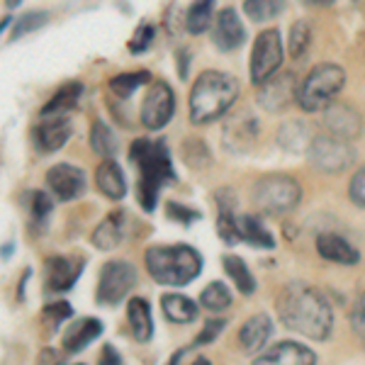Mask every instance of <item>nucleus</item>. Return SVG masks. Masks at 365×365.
Returning a JSON list of instances; mask_svg holds the SVG:
<instances>
[{
  "mask_svg": "<svg viewBox=\"0 0 365 365\" xmlns=\"http://www.w3.org/2000/svg\"><path fill=\"white\" fill-rule=\"evenodd\" d=\"M129 158L139 170V205L146 212H154L161 187L175 180L166 141L134 139L132 149H129Z\"/></svg>",
  "mask_w": 365,
  "mask_h": 365,
  "instance_id": "obj_2",
  "label": "nucleus"
},
{
  "mask_svg": "<svg viewBox=\"0 0 365 365\" xmlns=\"http://www.w3.org/2000/svg\"><path fill=\"white\" fill-rule=\"evenodd\" d=\"M81 273H83V258L54 256L46 261V287L51 292H66L76 285Z\"/></svg>",
  "mask_w": 365,
  "mask_h": 365,
  "instance_id": "obj_17",
  "label": "nucleus"
},
{
  "mask_svg": "<svg viewBox=\"0 0 365 365\" xmlns=\"http://www.w3.org/2000/svg\"><path fill=\"white\" fill-rule=\"evenodd\" d=\"M273 334V322L266 314H253L244 327L239 329V346L246 353H258L268 344Z\"/></svg>",
  "mask_w": 365,
  "mask_h": 365,
  "instance_id": "obj_20",
  "label": "nucleus"
},
{
  "mask_svg": "<svg viewBox=\"0 0 365 365\" xmlns=\"http://www.w3.org/2000/svg\"><path fill=\"white\" fill-rule=\"evenodd\" d=\"M222 268H225L227 278L237 285V290L241 292V295H253V290H256V280H253L249 266H246L239 256H225L222 258Z\"/></svg>",
  "mask_w": 365,
  "mask_h": 365,
  "instance_id": "obj_27",
  "label": "nucleus"
},
{
  "mask_svg": "<svg viewBox=\"0 0 365 365\" xmlns=\"http://www.w3.org/2000/svg\"><path fill=\"white\" fill-rule=\"evenodd\" d=\"M91 146H93V151L100 154L103 158H115V154L120 151L113 129L105 125V122H100V120L91 129Z\"/></svg>",
  "mask_w": 365,
  "mask_h": 365,
  "instance_id": "obj_31",
  "label": "nucleus"
},
{
  "mask_svg": "<svg viewBox=\"0 0 365 365\" xmlns=\"http://www.w3.org/2000/svg\"><path fill=\"white\" fill-rule=\"evenodd\" d=\"M302 200V187L295 178L282 173H270L256 180L253 185V202L268 215H287Z\"/></svg>",
  "mask_w": 365,
  "mask_h": 365,
  "instance_id": "obj_6",
  "label": "nucleus"
},
{
  "mask_svg": "<svg viewBox=\"0 0 365 365\" xmlns=\"http://www.w3.org/2000/svg\"><path fill=\"white\" fill-rule=\"evenodd\" d=\"M363 341H365V339H363Z\"/></svg>",
  "mask_w": 365,
  "mask_h": 365,
  "instance_id": "obj_48",
  "label": "nucleus"
},
{
  "mask_svg": "<svg viewBox=\"0 0 365 365\" xmlns=\"http://www.w3.org/2000/svg\"><path fill=\"white\" fill-rule=\"evenodd\" d=\"M309 42H312V27L307 20H297L295 25L290 27V39H287V49H290V56L295 58H302L307 54L309 49Z\"/></svg>",
  "mask_w": 365,
  "mask_h": 365,
  "instance_id": "obj_33",
  "label": "nucleus"
},
{
  "mask_svg": "<svg viewBox=\"0 0 365 365\" xmlns=\"http://www.w3.org/2000/svg\"><path fill=\"white\" fill-rule=\"evenodd\" d=\"M154 34H156L154 25H149V22H139V27L134 29L132 39H129V44H127L129 51H132V54H144V51L151 46V42H154Z\"/></svg>",
  "mask_w": 365,
  "mask_h": 365,
  "instance_id": "obj_37",
  "label": "nucleus"
},
{
  "mask_svg": "<svg viewBox=\"0 0 365 365\" xmlns=\"http://www.w3.org/2000/svg\"><path fill=\"white\" fill-rule=\"evenodd\" d=\"M100 334H103V324L96 317H86V319H76L68 324V331L63 336V349L68 353L83 351L88 344H93Z\"/></svg>",
  "mask_w": 365,
  "mask_h": 365,
  "instance_id": "obj_21",
  "label": "nucleus"
},
{
  "mask_svg": "<svg viewBox=\"0 0 365 365\" xmlns=\"http://www.w3.org/2000/svg\"><path fill=\"white\" fill-rule=\"evenodd\" d=\"M46 187L58 202H71L86 190V173L71 163H56L46 170Z\"/></svg>",
  "mask_w": 365,
  "mask_h": 365,
  "instance_id": "obj_11",
  "label": "nucleus"
},
{
  "mask_svg": "<svg viewBox=\"0 0 365 365\" xmlns=\"http://www.w3.org/2000/svg\"><path fill=\"white\" fill-rule=\"evenodd\" d=\"M324 125H327L331 137L344 141L356 139L363 132L361 113L349 103H329L324 108Z\"/></svg>",
  "mask_w": 365,
  "mask_h": 365,
  "instance_id": "obj_12",
  "label": "nucleus"
},
{
  "mask_svg": "<svg viewBox=\"0 0 365 365\" xmlns=\"http://www.w3.org/2000/svg\"><path fill=\"white\" fill-rule=\"evenodd\" d=\"M166 215L173 222H180V225H190V222L200 220V212L197 210L185 207V205H180V202H173V200L166 202Z\"/></svg>",
  "mask_w": 365,
  "mask_h": 365,
  "instance_id": "obj_40",
  "label": "nucleus"
},
{
  "mask_svg": "<svg viewBox=\"0 0 365 365\" xmlns=\"http://www.w3.org/2000/svg\"><path fill=\"white\" fill-rule=\"evenodd\" d=\"M239 96V81L222 71H205L190 91V122L210 125L220 120Z\"/></svg>",
  "mask_w": 365,
  "mask_h": 365,
  "instance_id": "obj_3",
  "label": "nucleus"
},
{
  "mask_svg": "<svg viewBox=\"0 0 365 365\" xmlns=\"http://www.w3.org/2000/svg\"><path fill=\"white\" fill-rule=\"evenodd\" d=\"M282 39L275 27L263 29L253 42L251 51V81L253 86H263L268 78H273L282 66Z\"/></svg>",
  "mask_w": 365,
  "mask_h": 365,
  "instance_id": "obj_8",
  "label": "nucleus"
},
{
  "mask_svg": "<svg viewBox=\"0 0 365 365\" xmlns=\"http://www.w3.org/2000/svg\"><path fill=\"white\" fill-rule=\"evenodd\" d=\"M137 285V268L127 261H108L100 268L96 299L103 307H115Z\"/></svg>",
  "mask_w": 365,
  "mask_h": 365,
  "instance_id": "obj_7",
  "label": "nucleus"
},
{
  "mask_svg": "<svg viewBox=\"0 0 365 365\" xmlns=\"http://www.w3.org/2000/svg\"><path fill=\"white\" fill-rule=\"evenodd\" d=\"M304 3H307L309 8H327V5H331L334 0H304Z\"/></svg>",
  "mask_w": 365,
  "mask_h": 365,
  "instance_id": "obj_44",
  "label": "nucleus"
},
{
  "mask_svg": "<svg viewBox=\"0 0 365 365\" xmlns=\"http://www.w3.org/2000/svg\"><path fill=\"white\" fill-rule=\"evenodd\" d=\"M275 309H278L282 324L304 339L324 341L334 329L331 304L317 287L307 285V282L295 280L282 287Z\"/></svg>",
  "mask_w": 365,
  "mask_h": 365,
  "instance_id": "obj_1",
  "label": "nucleus"
},
{
  "mask_svg": "<svg viewBox=\"0 0 365 365\" xmlns=\"http://www.w3.org/2000/svg\"><path fill=\"white\" fill-rule=\"evenodd\" d=\"M190 365H212V363L207 361V358H195V361H192Z\"/></svg>",
  "mask_w": 365,
  "mask_h": 365,
  "instance_id": "obj_45",
  "label": "nucleus"
},
{
  "mask_svg": "<svg viewBox=\"0 0 365 365\" xmlns=\"http://www.w3.org/2000/svg\"><path fill=\"white\" fill-rule=\"evenodd\" d=\"M146 270L156 282L161 285H187L200 275L202 270V258L192 246H151L144 256Z\"/></svg>",
  "mask_w": 365,
  "mask_h": 365,
  "instance_id": "obj_4",
  "label": "nucleus"
},
{
  "mask_svg": "<svg viewBox=\"0 0 365 365\" xmlns=\"http://www.w3.org/2000/svg\"><path fill=\"white\" fill-rule=\"evenodd\" d=\"M200 302L210 312H222L232 304V292H229V287L225 282H210V285L200 292Z\"/></svg>",
  "mask_w": 365,
  "mask_h": 365,
  "instance_id": "obj_32",
  "label": "nucleus"
},
{
  "mask_svg": "<svg viewBox=\"0 0 365 365\" xmlns=\"http://www.w3.org/2000/svg\"><path fill=\"white\" fill-rule=\"evenodd\" d=\"M351 327H353V331H356L358 336L365 339V292L356 299V304H353V312H351Z\"/></svg>",
  "mask_w": 365,
  "mask_h": 365,
  "instance_id": "obj_41",
  "label": "nucleus"
},
{
  "mask_svg": "<svg viewBox=\"0 0 365 365\" xmlns=\"http://www.w3.org/2000/svg\"><path fill=\"white\" fill-rule=\"evenodd\" d=\"M100 365H122V356L117 353L115 346H103L100 351Z\"/></svg>",
  "mask_w": 365,
  "mask_h": 365,
  "instance_id": "obj_43",
  "label": "nucleus"
},
{
  "mask_svg": "<svg viewBox=\"0 0 365 365\" xmlns=\"http://www.w3.org/2000/svg\"><path fill=\"white\" fill-rule=\"evenodd\" d=\"M96 185L105 197L122 200L127 195V180L120 163L115 158H103V163L96 168Z\"/></svg>",
  "mask_w": 365,
  "mask_h": 365,
  "instance_id": "obj_19",
  "label": "nucleus"
},
{
  "mask_svg": "<svg viewBox=\"0 0 365 365\" xmlns=\"http://www.w3.org/2000/svg\"><path fill=\"white\" fill-rule=\"evenodd\" d=\"M237 237L239 241H246L256 249H273L275 246L273 234L253 215H237Z\"/></svg>",
  "mask_w": 365,
  "mask_h": 365,
  "instance_id": "obj_24",
  "label": "nucleus"
},
{
  "mask_svg": "<svg viewBox=\"0 0 365 365\" xmlns=\"http://www.w3.org/2000/svg\"><path fill=\"white\" fill-rule=\"evenodd\" d=\"M285 10V0H244V13L251 22L266 25Z\"/></svg>",
  "mask_w": 365,
  "mask_h": 365,
  "instance_id": "obj_29",
  "label": "nucleus"
},
{
  "mask_svg": "<svg viewBox=\"0 0 365 365\" xmlns=\"http://www.w3.org/2000/svg\"><path fill=\"white\" fill-rule=\"evenodd\" d=\"M215 17V0H192L185 15V29L190 34H202L210 29Z\"/></svg>",
  "mask_w": 365,
  "mask_h": 365,
  "instance_id": "obj_28",
  "label": "nucleus"
},
{
  "mask_svg": "<svg viewBox=\"0 0 365 365\" xmlns=\"http://www.w3.org/2000/svg\"><path fill=\"white\" fill-rule=\"evenodd\" d=\"M51 197L44 190H32L29 192V215H32V225L37 229H44L46 222L51 217Z\"/></svg>",
  "mask_w": 365,
  "mask_h": 365,
  "instance_id": "obj_34",
  "label": "nucleus"
},
{
  "mask_svg": "<svg viewBox=\"0 0 365 365\" xmlns=\"http://www.w3.org/2000/svg\"><path fill=\"white\" fill-rule=\"evenodd\" d=\"M83 96V86L78 81H71V83H63L54 96L49 98V103L42 108V117H56L63 115L68 110H73L78 105V98Z\"/></svg>",
  "mask_w": 365,
  "mask_h": 365,
  "instance_id": "obj_25",
  "label": "nucleus"
},
{
  "mask_svg": "<svg viewBox=\"0 0 365 365\" xmlns=\"http://www.w3.org/2000/svg\"><path fill=\"white\" fill-rule=\"evenodd\" d=\"M317 253L327 261L339 263V266H356L361 261V253H358L356 246H351L339 234H319L317 237Z\"/></svg>",
  "mask_w": 365,
  "mask_h": 365,
  "instance_id": "obj_18",
  "label": "nucleus"
},
{
  "mask_svg": "<svg viewBox=\"0 0 365 365\" xmlns=\"http://www.w3.org/2000/svg\"><path fill=\"white\" fill-rule=\"evenodd\" d=\"M61 365H81V363H61Z\"/></svg>",
  "mask_w": 365,
  "mask_h": 365,
  "instance_id": "obj_47",
  "label": "nucleus"
},
{
  "mask_svg": "<svg viewBox=\"0 0 365 365\" xmlns=\"http://www.w3.org/2000/svg\"><path fill=\"white\" fill-rule=\"evenodd\" d=\"M351 200L358 205V207H365V166L361 170H356V175L351 178Z\"/></svg>",
  "mask_w": 365,
  "mask_h": 365,
  "instance_id": "obj_42",
  "label": "nucleus"
},
{
  "mask_svg": "<svg viewBox=\"0 0 365 365\" xmlns=\"http://www.w3.org/2000/svg\"><path fill=\"white\" fill-rule=\"evenodd\" d=\"M317 356L307 346L297 341H282V344L270 346L253 361V365H314Z\"/></svg>",
  "mask_w": 365,
  "mask_h": 365,
  "instance_id": "obj_14",
  "label": "nucleus"
},
{
  "mask_svg": "<svg viewBox=\"0 0 365 365\" xmlns=\"http://www.w3.org/2000/svg\"><path fill=\"white\" fill-rule=\"evenodd\" d=\"M46 22H49V15H46V13H27V15H22L20 20H17L13 34H10V42H17V39L25 37V34H29V32H37V29L44 27Z\"/></svg>",
  "mask_w": 365,
  "mask_h": 365,
  "instance_id": "obj_36",
  "label": "nucleus"
},
{
  "mask_svg": "<svg viewBox=\"0 0 365 365\" xmlns=\"http://www.w3.org/2000/svg\"><path fill=\"white\" fill-rule=\"evenodd\" d=\"M71 317H73V309H71L68 302H63V299H56V302L46 304L42 309V324L51 331H56L58 327H61L63 322H68Z\"/></svg>",
  "mask_w": 365,
  "mask_h": 365,
  "instance_id": "obj_35",
  "label": "nucleus"
},
{
  "mask_svg": "<svg viewBox=\"0 0 365 365\" xmlns=\"http://www.w3.org/2000/svg\"><path fill=\"white\" fill-rule=\"evenodd\" d=\"M280 144L287 146V149H297L295 144H304L307 141V129L302 127V122H290V125H285L280 129Z\"/></svg>",
  "mask_w": 365,
  "mask_h": 365,
  "instance_id": "obj_38",
  "label": "nucleus"
},
{
  "mask_svg": "<svg viewBox=\"0 0 365 365\" xmlns=\"http://www.w3.org/2000/svg\"><path fill=\"white\" fill-rule=\"evenodd\" d=\"M307 158L309 163L317 170H324V173H339V170H346L356 161V151L349 141L336 139V137H317L309 141L307 146Z\"/></svg>",
  "mask_w": 365,
  "mask_h": 365,
  "instance_id": "obj_9",
  "label": "nucleus"
},
{
  "mask_svg": "<svg viewBox=\"0 0 365 365\" xmlns=\"http://www.w3.org/2000/svg\"><path fill=\"white\" fill-rule=\"evenodd\" d=\"M246 29L241 25L239 13L234 8L220 10V15L215 17V27H212V42L217 44V49L222 51H234L244 44Z\"/></svg>",
  "mask_w": 365,
  "mask_h": 365,
  "instance_id": "obj_15",
  "label": "nucleus"
},
{
  "mask_svg": "<svg viewBox=\"0 0 365 365\" xmlns=\"http://www.w3.org/2000/svg\"><path fill=\"white\" fill-rule=\"evenodd\" d=\"M122 239H125V212H113V215H108L103 222L96 227V232H93V246L100 251H110L115 249V246L122 244Z\"/></svg>",
  "mask_w": 365,
  "mask_h": 365,
  "instance_id": "obj_22",
  "label": "nucleus"
},
{
  "mask_svg": "<svg viewBox=\"0 0 365 365\" xmlns=\"http://www.w3.org/2000/svg\"><path fill=\"white\" fill-rule=\"evenodd\" d=\"M297 81L292 73H275L263 86H258V103L270 113L285 110L292 100H297Z\"/></svg>",
  "mask_w": 365,
  "mask_h": 365,
  "instance_id": "obj_13",
  "label": "nucleus"
},
{
  "mask_svg": "<svg viewBox=\"0 0 365 365\" xmlns=\"http://www.w3.org/2000/svg\"><path fill=\"white\" fill-rule=\"evenodd\" d=\"M127 317H129V331L132 339L139 344H146L154 334V319H151V304L144 297H132L127 304Z\"/></svg>",
  "mask_w": 365,
  "mask_h": 365,
  "instance_id": "obj_23",
  "label": "nucleus"
},
{
  "mask_svg": "<svg viewBox=\"0 0 365 365\" xmlns=\"http://www.w3.org/2000/svg\"><path fill=\"white\" fill-rule=\"evenodd\" d=\"M227 327V319H207L205 322V327L200 329V334L192 341V346H205V344H212L217 336H220L222 331H225Z\"/></svg>",
  "mask_w": 365,
  "mask_h": 365,
  "instance_id": "obj_39",
  "label": "nucleus"
},
{
  "mask_svg": "<svg viewBox=\"0 0 365 365\" xmlns=\"http://www.w3.org/2000/svg\"><path fill=\"white\" fill-rule=\"evenodd\" d=\"M175 113V93L166 81H156L151 83L146 93L144 103H141V125L151 132H158L170 122Z\"/></svg>",
  "mask_w": 365,
  "mask_h": 365,
  "instance_id": "obj_10",
  "label": "nucleus"
},
{
  "mask_svg": "<svg viewBox=\"0 0 365 365\" xmlns=\"http://www.w3.org/2000/svg\"><path fill=\"white\" fill-rule=\"evenodd\" d=\"M71 134H73V129H71V122L66 120V115H56V117H49V120H42L39 125H34L32 137L39 151L54 154V151H58L71 139Z\"/></svg>",
  "mask_w": 365,
  "mask_h": 365,
  "instance_id": "obj_16",
  "label": "nucleus"
},
{
  "mask_svg": "<svg viewBox=\"0 0 365 365\" xmlns=\"http://www.w3.org/2000/svg\"><path fill=\"white\" fill-rule=\"evenodd\" d=\"M346 86V71L339 63H319L307 73V78L297 88V105L304 113H317L334 103V98Z\"/></svg>",
  "mask_w": 365,
  "mask_h": 365,
  "instance_id": "obj_5",
  "label": "nucleus"
},
{
  "mask_svg": "<svg viewBox=\"0 0 365 365\" xmlns=\"http://www.w3.org/2000/svg\"><path fill=\"white\" fill-rule=\"evenodd\" d=\"M151 81L149 71H132V73H120L115 78H110V91L117 98H132L141 86H146Z\"/></svg>",
  "mask_w": 365,
  "mask_h": 365,
  "instance_id": "obj_30",
  "label": "nucleus"
},
{
  "mask_svg": "<svg viewBox=\"0 0 365 365\" xmlns=\"http://www.w3.org/2000/svg\"><path fill=\"white\" fill-rule=\"evenodd\" d=\"M22 0H8V8H15V5H20Z\"/></svg>",
  "mask_w": 365,
  "mask_h": 365,
  "instance_id": "obj_46",
  "label": "nucleus"
},
{
  "mask_svg": "<svg viewBox=\"0 0 365 365\" xmlns=\"http://www.w3.org/2000/svg\"><path fill=\"white\" fill-rule=\"evenodd\" d=\"M161 309L173 324H190L197 319V304L185 295H163L161 297Z\"/></svg>",
  "mask_w": 365,
  "mask_h": 365,
  "instance_id": "obj_26",
  "label": "nucleus"
}]
</instances>
